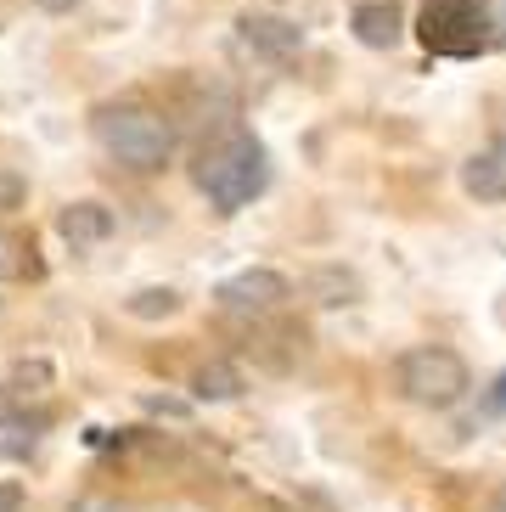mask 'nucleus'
I'll return each instance as SVG.
<instances>
[{
  "instance_id": "1",
  "label": "nucleus",
  "mask_w": 506,
  "mask_h": 512,
  "mask_svg": "<svg viewBox=\"0 0 506 512\" xmlns=\"http://www.w3.org/2000/svg\"><path fill=\"white\" fill-rule=\"evenodd\" d=\"M192 181H197V192L209 197L220 214L248 209L253 197L270 186V152H265V141L253 136V130H242V124H231V130H220V136H209L203 147H197V158H192Z\"/></svg>"
},
{
  "instance_id": "2",
  "label": "nucleus",
  "mask_w": 506,
  "mask_h": 512,
  "mask_svg": "<svg viewBox=\"0 0 506 512\" xmlns=\"http://www.w3.org/2000/svg\"><path fill=\"white\" fill-rule=\"evenodd\" d=\"M90 136L113 164L135 169V175H152L175 158V124L147 102H102L90 113Z\"/></svg>"
},
{
  "instance_id": "3",
  "label": "nucleus",
  "mask_w": 506,
  "mask_h": 512,
  "mask_svg": "<svg viewBox=\"0 0 506 512\" xmlns=\"http://www.w3.org/2000/svg\"><path fill=\"white\" fill-rule=\"evenodd\" d=\"M417 40L433 57H484L495 46V17L490 0H422L417 12Z\"/></svg>"
},
{
  "instance_id": "4",
  "label": "nucleus",
  "mask_w": 506,
  "mask_h": 512,
  "mask_svg": "<svg viewBox=\"0 0 506 512\" xmlns=\"http://www.w3.org/2000/svg\"><path fill=\"white\" fill-rule=\"evenodd\" d=\"M394 383L411 406H428V411H445L456 406L467 389H473V377H467V361L456 349L445 344H417L405 349L400 361H394Z\"/></svg>"
},
{
  "instance_id": "5",
  "label": "nucleus",
  "mask_w": 506,
  "mask_h": 512,
  "mask_svg": "<svg viewBox=\"0 0 506 512\" xmlns=\"http://www.w3.org/2000/svg\"><path fill=\"white\" fill-rule=\"evenodd\" d=\"M214 299H220L225 310H237V316H265V310H282V304L293 299V282H287L282 271H270V265H248V271L225 276V282L214 287Z\"/></svg>"
},
{
  "instance_id": "6",
  "label": "nucleus",
  "mask_w": 506,
  "mask_h": 512,
  "mask_svg": "<svg viewBox=\"0 0 506 512\" xmlns=\"http://www.w3.org/2000/svg\"><path fill=\"white\" fill-rule=\"evenodd\" d=\"M237 34H242V46H253L259 57H270V62H287V57L304 51V29H298L293 17H282V12H242Z\"/></svg>"
},
{
  "instance_id": "7",
  "label": "nucleus",
  "mask_w": 506,
  "mask_h": 512,
  "mask_svg": "<svg viewBox=\"0 0 506 512\" xmlns=\"http://www.w3.org/2000/svg\"><path fill=\"white\" fill-rule=\"evenodd\" d=\"M57 237L68 242L74 254H85V248H102V242L113 237V209H107V203H96V197L62 203V209H57Z\"/></svg>"
},
{
  "instance_id": "8",
  "label": "nucleus",
  "mask_w": 506,
  "mask_h": 512,
  "mask_svg": "<svg viewBox=\"0 0 506 512\" xmlns=\"http://www.w3.org/2000/svg\"><path fill=\"white\" fill-rule=\"evenodd\" d=\"M462 192L473 203H506V136L484 141L462 164Z\"/></svg>"
},
{
  "instance_id": "9",
  "label": "nucleus",
  "mask_w": 506,
  "mask_h": 512,
  "mask_svg": "<svg viewBox=\"0 0 506 512\" xmlns=\"http://www.w3.org/2000/svg\"><path fill=\"white\" fill-rule=\"evenodd\" d=\"M349 29L366 51H394L405 34V12L400 0H360L355 12H349Z\"/></svg>"
},
{
  "instance_id": "10",
  "label": "nucleus",
  "mask_w": 506,
  "mask_h": 512,
  "mask_svg": "<svg viewBox=\"0 0 506 512\" xmlns=\"http://www.w3.org/2000/svg\"><path fill=\"white\" fill-rule=\"evenodd\" d=\"M192 394H197V400H237V394H242L237 366H225V361L197 366V372H192Z\"/></svg>"
},
{
  "instance_id": "11",
  "label": "nucleus",
  "mask_w": 506,
  "mask_h": 512,
  "mask_svg": "<svg viewBox=\"0 0 506 512\" xmlns=\"http://www.w3.org/2000/svg\"><path fill=\"white\" fill-rule=\"evenodd\" d=\"M124 310H130L135 321L175 316V310H180V293H175V287H141V293H130V299H124Z\"/></svg>"
},
{
  "instance_id": "12",
  "label": "nucleus",
  "mask_w": 506,
  "mask_h": 512,
  "mask_svg": "<svg viewBox=\"0 0 506 512\" xmlns=\"http://www.w3.org/2000/svg\"><path fill=\"white\" fill-rule=\"evenodd\" d=\"M23 254H34L29 242L12 237V231H0V282H6V276H23V271H29V259H23Z\"/></svg>"
},
{
  "instance_id": "13",
  "label": "nucleus",
  "mask_w": 506,
  "mask_h": 512,
  "mask_svg": "<svg viewBox=\"0 0 506 512\" xmlns=\"http://www.w3.org/2000/svg\"><path fill=\"white\" fill-rule=\"evenodd\" d=\"M501 411H506V377H495L490 394H484V417H501Z\"/></svg>"
},
{
  "instance_id": "14",
  "label": "nucleus",
  "mask_w": 506,
  "mask_h": 512,
  "mask_svg": "<svg viewBox=\"0 0 506 512\" xmlns=\"http://www.w3.org/2000/svg\"><path fill=\"white\" fill-rule=\"evenodd\" d=\"M17 197H23V181L17 175H0V209H17Z\"/></svg>"
},
{
  "instance_id": "15",
  "label": "nucleus",
  "mask_w": 506,
  "mask_h": 512,
  "mask_svg": "<svg viewBox=\"0 0 506 512\" xmlns=\"http://www.w3.org/2000/svg\"><path fill=\"white\" fill-rule=\"evenodd\" d=\"M0 512H23V484H0Z\"/></svg>"
},
{
  "instance_id": "16",
  "label": "nucleus",
  "mask_w": 506,
  "mask_h": 512,
  "mask_svg": "<svg viewBox=\"0 0 506 512\" xmlns=\"http://www.w3.org/2000/svg\"><path fill=\"white\" fill-rule=\"evenodd\" d=\"M34 6H40V12H51V17H62V12H74L79 0H34Z\"/></svg>"
}]
</instances>
